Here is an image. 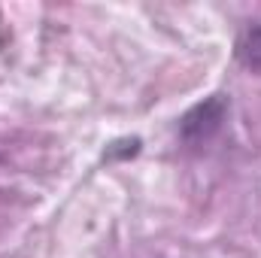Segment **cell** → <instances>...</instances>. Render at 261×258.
Returning <instances> with one entry per match:
<instances>
[{
  "label": "cell",
  "instance_id": "6da1fadb",
  "mask_svg": "<svg viewBox=\"0 0 261 258\" xmlns=\"http://www.w3.org/2000/svg\"><path fill=\"white\" fill-rule=\"evenodd\" d=\"M225 113H228V107H225L222 97H210V100L197 104L195 110H189L182 116V122H179L182 140L192 143V146H200V143L213 140L216 131L222 128V122H225Z\"/></svg>",
  "mask_w": 261,
  "mask_h": 258
},
{
  "label": "cell",
  "instance_id": "7a4b0ae2",
  "mask_svg": "<svg viewBox=\"0 0 261 258\" xmlns=\"http://www.w3.org/2000/svg\"><path fill=\"white\" fill-rule=\"evenodd\" d=\"M240 61L249 70H261V21L252 24L240 40Z\"/></svg>",
  "mask_w": 261,
  "mask_h": 258
}]
</instances>
